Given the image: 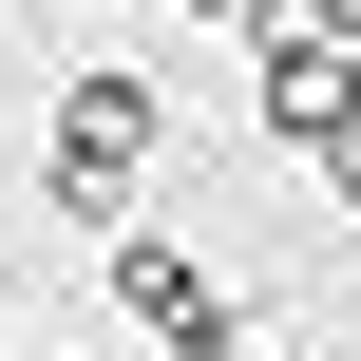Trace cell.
Here are the masks:
<instances>
[{
    "label": "cell",
    "instance_id": "7a4b0ae2",
    "mask_svg": "<svg viewBox=\"0 0 361 361\" xmlns=\"http://www.w3.org/2000/svg\"><path fill=\"white\" fill-rule=\"evenodd\" d=\"M343 38H286V57H267V133H343Z\"/></svg>",
    "mask_w": 361,
    "mask_h": 361
},
{
    "label": "cell",
    "instance_id": "6da1fadb",
    "mask_svg": "<svg viewBox=\"0 0 361 361\" xmlns=\"http://www.w3.org/2000/svg\"><path fill=\"white\" fill-rule=\"evenodd\" d=\"M133 152H152V95H133V76H76V95H57V190H76V209H114V190H133Z\"/></svg>",
    "mask_w": 361,
    "mask_h": 361
},
{
    "label": "cell",
    "instance_id": "3957f363",
    "mask_svg": "<svg viewBox=\"0 0 361 361\" xmlns=\"http://www.w3.org/2000/svg\"><path fill=\"white\" fill-rule=\"evenodd\" d=\"M114 286H133V324H171V343H209V286H190V247H133Z\"/></svg>",
    "mask_w": 361,
    "mask_h": 361
}]
</instances>
